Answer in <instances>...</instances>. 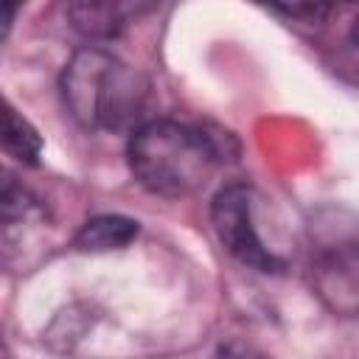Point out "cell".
Instances as JSON below:
<instances>
[{"mask_svg":"<svg viewBox=\"0 0 359 359\" xmlns=\"http://www.w3.org/2000/svg\"><path fill=\"white\" fill-rule=\"evenodd\" d=\"M210 222H213L216 238L236 261H241L252 269H261V272H272L280 266V261L264 247V241L255 230L250 185H244V182L224 185L210 205Z\"/></svg>","mask_w":359,"mask_h":359,"instance_id":"3957f363","label":"cell"},{"mask_svg":"<svg viewBox=\"0 0 359 359\" xmlns=\"http://www.w3.org/2000/svg\"><path fill=\"white\" fill-rule=\"evenodd\" d=\"M351 42L359 48V17L353 20V25H351Z\"/></svg>","mask_w":359,"mask_h":359,"instance_id":"9c48e42d","label":"cell"},{"mask_svg":"<svg viewBox=\"0 0 359 359\" xmlns=\"http://www.w3.org/2000/svg\"><path fill=\"white\" fill-rule=\"evenodd\" d=\"M272 11L286 14V17H306V20H320L328 14V6H272Z\"/></svg>","mask_w":359,"mask_h":359,"instance_id":"52a82bcc","label":"cell"},{"mask_svg":"<svg viewBox=\"0 0 359 359\" xmlns=\"http://www.w3.org/2000/svg\"><path fill=\"white\" fill-rule=\"evenodd\" d=\"M137 236V222L118 216V213H104L93 216L81 224L76 233V250L81 252H107V250H121Z\"/></svg>","mask_w":359,"mask_h":359,"instance_id":"5b68a950","label":"cell"},{"mask_svg":"<svg viewBox=\"0 0 359 359\" xmlns=\"http://www.w3.org/2000/svg\"><path fill=\"white\" fill-rule=\"evenodd\" d=\"M59 87L70 115L84 129L98 132H135L149 98V81L104 48L76 50L62 70Z\"/></svg>","mask_w":359,"mask_h":359,"instance_id":"7a4b0ae2","label":"cell"},{"mask_svg":"<svg viewBox=\"0 0 359 359\" xmlns=\"http://www.w3.org/2000/svg\"><path fill=\"white\" fill-rule=\"evenodd\" d=\"M216 359H264L258 351H252L250 345H241V342H224L219 351H216Z\"/></svg>","mask_w":359,"mask_h":359,"instance_id":"ba28073f","label":"cell"},{"mask_svg":"<svg viewBox=\"0 0 359 359\" xmlns=\"http://www.w3.org/2000/svg\"><path fill=\"white\" fill-rule=\"evenodd\" d=\"M149 11V6L112 3V0H76L67 6L70 25L87 39H115L132 17Z\"/></svg>","mask_w":359,"mask_h":359,"instance_id":"277c9868","label":"cell"},{"mask_svg":"<svg viewBox=\"0 0 359 359\" xmlns=\"http://www.w3.org/2000/svg\"><path fill=\"white\" fill-rule=\"evenodd\" d=\"M222 157L224 149L219 137L174 118L143 121L129 132L126 143L132 177L146 191L165 199H180L205 188Z\"/></svg>","mask_w":359,"mask_h":359,"instance_id":"6da1fadb","label":"cell"},{"mask_svg":"<svg viewBox=\"0 0 359 359\" xmlns=\"http://www.w3.org/2000/svg\"><path fill=\"white\" fill-rule=\"evenodd\" d=\"M3 149L28 165H36V157L42 151V140L36 129L14 107H6L3 112Z\"/></svg>","mask_w":359,"mask_h":359,"instance_id":"8992f818","label":"cell"}]
</instances>
